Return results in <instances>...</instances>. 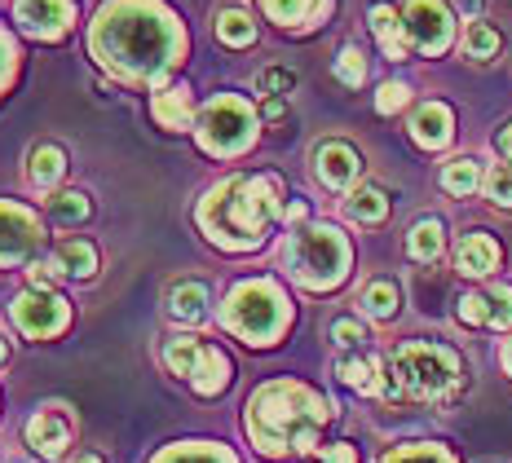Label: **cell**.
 Instances as JSON below:
<instances>
[{
    "label": "cell",
    "instance_id": "obj_1",
    "mask_svg": "<svg viewBox=\"0 0 512 463\" xmlns=\"http://www.w3.org/2000/svg\"><path fill=\"white\" fill-rule=\"evenodd\" d=\"M89 45L102 67L124 80H164L186 49V36L155 0H115L98 14Z\"/></svg>",
    "mask_w": 512,
    "mask_h": 463
},
{
    "label": "cell",
    "instance_id": "obj_2",
    "mask_svg": "<svg viewBox=\"0 0 512 463\" xmlns=\"http://www.w3.org/2000/svg\"><path fill=\"white\" fill-rule=\"evenodd\" d=\"M283 212V186L274 177H226L199 203V225L221 247H256L265 243L270 225Z\"/></svg>",
    "mask_w": 512,
    "mask_h": 463
},
{
    "label": "cell",
    "instance_id": "obj_3",
    "mask_svg": "<svg viewBox=\"0 0 512 463\" xmlns=\"http://www.w3.org/2000/svg\"><path fill=\"white\" fill-rule=\"evenodd\" d=\"M327 402L305 384H265L248 402V433L256 450L283 455V450H314L327 424Z\"/></svg>",
    "mask_w": 512,
    "mask_h": 463
},
{
    "label": "cell",
    "instance_id": "obj_4",
    "mask_svg": "<svg viewBox=\"0 0 512 463\" xmlns=\"http://www.w3.org/2000/svg\"><path fill=\"white\" fill-rule=\"evenodd\" d=\"M464 362L446 344H402L384 366V397H415V402H437L460 389Z\"/></svg>",
    "mask_w": 512,
    "mask_h": 463
},
{
    "label": "cell",
    "instance_id": "obj_5",
    "mask_svg": "<svg viewBox=\"0 0 512 463\" xmlns=\"http://www.w3.org/2000/svg\"><path fill=\"white\" fill-rule=\"evenodd\" d=\"M221 322L248 344H274L287 327V296L270 278H252V283H239L221 309Z\"/></svg>",
    "mask_w": 512,
    "mask_h": 463
},
{
    "label": "cell",
    "instance_id": "obj_6",
    "mask_svg": "<svg viewBox=\"0 0 512 463\" xmlns=\"http://www.w3.org/2000/svg\"><path fill=\"white\" fill-rule=\"evenodd\" d=\"M287 269L296 283L327 292L349 274V243L336 225H305L287 243Z\"/></svg>",
    "mask_w": 512,
    "mask_h": 463
},
{
    "label": "cell",
    "instance_id": "obj_7",
    "mask_svg": "<svg viewBox=\"0 0 512 463\" xmlns=\"http://www.w3.org/2000/svg\"><path fill=\"white\" fill-rule=\"evenodd\" d=\"M195 133L208 155H239L256 137V111L243 98H234V93H221V98H212L199 111Z\"/></svg>",
    "mask_w": 512,
    "mask_h": 463
},
{
    "label": "cell",
    "instance_id": "obj_8",
    "mask_svg": "<svg viewBox=\"0 0 512 463\" xmlns=\"http://www.w3.org/2000/svg\"><path fill=\"white\" fill-rule=\"evenodd\" d=\"M164 366L181 380H190V389L195 393H221L230 384V362L221 349H212L199 336H173L164 340Z\"/></svg>",
    "mask_w": 512,
    "mask_h": 463
},
{
    "label": "cell",
    "instance_id": "obj_9",
    "mask_svg": "<svg viewBox=\"0 0 512 463\" xmlns=\"http://www.w3.org/2000/svg\"><path fill=\"white\" fill-rule=\"evenodd\" d=\"M402 23H407V40L415 53H424V58H437V53H446L455 36V23H451V9L442 5V0H411L407 14H402Z\"/></svg>",
    "mask_w": 512,
    "mask_h": 463
},
{
    "label": "cell",
    "instance_id": "obj_10",
    "mask_svg": "<svg viewBox=\"0 0 512 463\" xmlns=\"http://www.w3.org/2000/svg\"><path fill=\"white\" fill-rule=\"evenodd\" d=\"M67 318H71L67 300H62L58 292H49L45 283L27 287V292L14 300V322L27 331V336H36V340L58 336V331L67 327Z\"/></svg>",
    "mask_w": 512,
    "mask_h": 463
},
{
    "label": "cell",
    "instance_id": "obj_11",
    "mask_svg": "<svg viewBox=\"0 0 512 463\" xmlns=\"http://www.w3.org/2000/svg\"><path fill=\"white\" fill-rule=\"evenodd\" d=\"M40 247V221L18 203H0V265L27 261Z\"/></svg>",
    "mask_w": 512,
    "mask_h": 463
},
{
    "label": "cell",
    "instance_id": "obj_12",
    "mask_svg": "<svg viewBox=\"0 0 512 463\" xmlns=\"http://www.w3.org/2000/svg\"><path fill=\"white\" fill-rule=\"evenodd\" d=\"M71 14H76L71 0H18L14 5V18L23 23V31H31V36H40V40L62 36V31L71 27Z\"/></svg>",
    "mask_w": 512,
    "mask_h": 463
},
{
    "label": "cell",
    "instance_id": "obj_13",
    "mask_svg": "<svg viewBox=\"0 0 512 463\" xmlns=\"http://www.w3.org/2000/svg\"><path fill=\"white\" fill-rule=\"evenodd\" d=\"M314 172H318L323 186L349 190L358 181V172H362V159H358V150L349 142H323L314 150Z\"/></svg>",
    "mask_w": 512,
    "mask_h": 463
},
{
    "label": "cell",
    "instance_id": "obj_14",
    "mask_svg": "<svg viewBox=\"0 0 512 463\" xmlns=\"http://www.w3.org/2000/svg\"><path fill=\"white\" fill-rule=\"evenodd\" d=\"M27 446L40 450L45 459H58L62 450L71 446V419H67V411H58V406L40 411V415L27 424Z\"/></svg>",
    "mask_w": 512,
    "mask_h": 463
},
{
    "label": "cell",
    "instance_id": "obj_15",
    "mask_svg": "<svg viewBox=\"0 0 512 463\" xmlns=\"http://www.w3.org/2000/svg\"><path fill=\"white\" fill-rule=\"evenodd\" d=\"M93 269H98V252H93V243H58V252L49 256V265L40 269L36 265V283H45V278H58V274H71V278H89Z\"/></svg>",
    "mask_w": 512,
    "mask_h": 463
},
{
    "label": "cell",
    "instance_id": "obj_16",
    "mask_svg": "<svg viewBox=\"0 0 512 463\" xmlns=\"http://www.w3.org/2000/svg\"><path fill=\"white\" fill-rule=\"evenodd\" d=\"M336 375L358 393H384V366H380V358H371L367 349H345L340 353Z\"/></svg>",
    "mask_w": 512,
    "mask_h": 463
},
{
    "label": "cell",
    "instance_id": "obj_17",
    "mask_svg": "<svg viewBox=\"0 0 512 463\" xmlns=\"http://www.w3.org/2000/svg\"><path fill=\"white\" fill-rule=\"evenodd\" d=\"M451 133H455L451 106L429 102V106H420V111L411 115V137H415V142H420L424 150H442L446 142H451Z\"/></svg>",
    "mask_w": 512,
    "mask_h": 463
},
{
    "label": "cell",
    "instance_id": "obj_18",
    "mask_svg": "<svg viewBox=\"0 0 512 463\" xmlns=\"http://www.w3.org/2000/svg\"><path fill=\"white\" fill-rule=\"evenodd\" d=\"M455 265H460V274H468V278L495 274V265H499V243L490 239V234H464L460 247H455Z\"/></svg>",
    "mask_w": 512,
    "mask_h": 463
},
{
    "label": "cell",
    "instance_id": "obj_19",
    "mask_svg": "<svg viewBox=\"0 0 512 463\" xmlns=\"http://www.w3.org/2000/svg\"><path fill=\"white\" fill-rule=\"evenodd\" d=\"M371 31H376V40H380V49H384V58H407V49H411V40H407V23H402V14L393 5H371Z\"/></svg>",
    "mask_w": 512,
    "mask_h": 463
},
{
    "label": "cell",
    "instance_id": "obj_20",
    "mask_svg": "<svg viewBox=\"0 0 512 463\" xmlns=\"http://www.w3.org/2000/svg\"><path fill=\"white\" fill-rule=\"evenodd\" d=\"M168 314L177 322H204L208 318V287L195 283V278H181V283L168 287Z\"/></svg>",
    "mask_w": 512,
    "mask_h": 463
},
{
    "label": "cell",
    "instance_id": "obj_21",
    "mask_svg": "<svg viewBox=\"0 0 512 463\" xmlns=\"http://www.w3.org/2000/svg\"><path fill=\"white\" fill-rule=\"evenodd\" d=\"M261 9L279 27H314L332 9V0H261Z\"/></svg>",
    "mask_w": 512,
    "mask_h": 463
},
{
    "label": "cell",
    "instance_id": "obj_22",
    "mask_svg": "<svg viewBox=\"0 0 512 463\" xmlns=\"http://www.w3.org/2000/svg\"><path fill=\"white\" fill-rule=\"evenodd\" d=\"M62 172H67V155H62V146H36L31 150V164H27V177L36 190H53L62 181Z\"/></svg>",
    "mask_w": 512,
    "mask_h": 463
},
{
    "label": "cell",
    "instance_id": "obj_23",
    "mask_svg": "<svg viewBox=\"0 0 512 463\" xmlns=\"http://www.w3.org/2000/svg\"><path fill=\"white\" fill-rule=\"evenodd\" d=\"M151 111H155V120L164 124V128H190V120H195V102H190L186 89H164V93H155Z\"/></svg>",
    "mask_w": 512,
    "mask_h": 463
},
{
    "label": "cell",
    "instance_id": "obj_24",
    "mask_svg": "<svg viewBox=\"0 0 512 463\" xmlns=\"http://www.w3.org/2000/svg\"><path fill=\"white\" fill-rule=\"evenodd\" d=\"M345 212L358 225H380L389 217V199H384V190H376V186H354L345 199Z\"/></svg>",
    "mask_w": 512,
    "mask_h": 463
},
{
    "label": "cell",
    "instance_id": "obj_25",
    "mask_svg": "<svg viewBox=\"0 0 512 463\" xmlns=\"http://www.w3.org/2000/svg\"><path fill=\"white\" fill-rule=\"evenodd\" d=\"M442 247H446V230H442V221H437V217H424V221L411 225L407 252L415 256V261H437V256H442Z\"/></svg>",
    "mask_w": 512,
    "mask_h": 463
},
{
    "label": "cell",
    "instance_id": "obj_26",
    "mask_svg": "<svg viewBox=\"0 0 512 463\" xmlns=\"http://www.w3.org/2000/svg\"><path fill=\"white\" fill-rule=\"evenodd\" d=\"M358 305H362V314H367V318H376V322H389L393 314H398L402 296H398V287H393L389 278H376V283H367V287H362Z\"/></svg>",
    "mask_w": 512,
    "mask_h": 463
},
{
    "label": "cell",
    "instance_id": "obj_27",
    "mask_svg": "<svg viewBox=\"0 0 512 463\" xmlns=\"http://www.w3.org/2000/svg\"><path fill=\"white\" fill-rule=\"evenodd\" d=\"M482 181H486V177H482V168H477V159H451V164L442 168L446 195H473Z\"/></svg>",
    "mask_w": 512,
    "mask_h": 463
},
{
    "label": "cell",
    "instance_id": "obj_28",
    "mask_svg": "<svg viewBox=\"0 0 512 463\" xmlns=\"http://www.w3.org/2000/svg\"><path fill=\"white\" fill-rule=\"evenodd\" d=\"M217 36L226 40V45L243 49V45H252V40H256V23L243 14V9H226V14L217 18Z\"/></svg>",
    "mask_w": 512,
    "mask_h": 463
},
{
    "label": "cell",
    "instance_id": "obj_29",
    "mask_svg": "<svg viewBox=\"0 0 512 463\" xmlns=\"http://www.w3.org/2000/svg\"><path fill=\"white\" fill-rule=\"evenodd\" d=\"M464 53L477 62H490L499 53V31L486 27V23H468L464 27Z\"/></svg>",
    "mask_w": 512,
    "mask_h": 463
},
{
    "label": "cell",
    "instance_id": "obj_30",
    "mask_svg": "<svg viewBox=\"0 0 512 463\" xmlns=\"http://www.w3.org/2000/svg\"><path fill=\"white\" fill-rule=\"evenodd\" d=\"M49 212H53V217H58L62 225L84 221V217H89V199H84L80 190H62V195L49 199Z\"/></svg>",
    "mask_w": 512,
    "mask_h": 463
},
{
    "label": "cell",
    "instance_id": "obj_31",
    "mask_svg": "<svg viewBox=\"0 0 512 463\" xmlns=\"http://www.w3.org/2000/svg\"><path fill=\"white\" fill-rule=\"evenodd\" d=\"M486 199L495 203V208H512V164H495L486 172Z\"/></svg>",
    "mask_w": 512,
    "mask_h": 463
},
{
    "label": "cell",
    "instance_id": "obj_32",
    "mask_svg": "<svg viewBox=\"0 0 512 463\" xmlns=\"http://www.w3.org/2000/svg\"><path fill=\"white\" fill-rule=\"evenodd\" d=\"M155 463H234L226 450H212V446H181V450H168L159 455Z\"/></svg>",
    "mask_w": 512,
    "mask_h": 463
},
{
    "label": "cell",
    "instance_id": "obj_33",
    "mask_svg": "<svg viewBox=\"0 0 512 463\" xmlns=\"http://www.w3.org/2000/svg\"><path fill=\"white\" fill-rule=\"evenodd\" d=\"M460 322L464 327H490V296L486 292H468V296H460Z\"/></svg>",
    "mask_w": 512,
    "mask_h": 463
},
{
    "label": "cell",
    "instance_id": "obj_34",
    "mask_svg": "<svg viewBox=\"0 0 512 463\" xmlns=\"http://www.w3.org/2000/svg\"><path fill=\"white\" fill-rule=\"evenodd\" d=\"M336 75L349 84V89H358V84L367 80V58H362L354 45H345L340 49V58H336Z\"/></svg>",
    "mask_w": 512,
    "mask_h": 463
},
{
    "label": "cell",
    "instance_id": "obj_35",
    "mask_svg": "<svg viewBox=\"0 0 512 463\" xmlns=\"http://www.w3.org/2000/svg\"><path fill=\"white\" fill-rule=\"evenodd\" d=\"M256 89L270 93V98H283V93L296 89V71H287V67H265L261 75H256Z\"/></svg>",
    "mask_w": 512,
    "mask_h": 463
},
{
    "label": "cell",
    "instance_id": "obj_36",
    "mask_svg": "<svg viewBox=\"0 0 512 463\" xmlns=\"http://www.w3.org/2000/svg\"><path fill=\"white\" fill-rule=\"evenodd\" d=\"M384 463H455V459L437 446H402V450H393Z\"/></svg>",
    "mask_w": 512,
    "mask_h": 463
},
{
    "label": "cell",
    "instance_id": "obj_37",
    "mask_svg": "<svg viewBox=\"0 0 512 463\" xmlns=\"http://www.w3.org/2000/svg\"><path fill=\"white\" fill-rule=\"evenodd\" d=\"M332 340L340 344V349H362V344H367V327H362L358 318H336L332 322Z\"/></svg>",
    "mask_w": 512,
    "mask_h": 463
},
{
    "label": "cell",
    "instance_id": "obj_38",
    "mask_svg": "<svg viewBox=\"0 0 512 463\" xmlns=\"http://www.w3.org/2000/svg\"><path fill=\"white\" fill-rule=\"evenodd\" d=\"M411 102V89L407 84H398V80H389V84H380V93H376V106H380V115H393V111H402V106Z\"/></svg>",
    "mask_w": 512,
    "mask_h": 463
},
{
    "label": "cell",
    "instance_id": "obj_39",
    "mask_svg": "<svg viewBox=\"0 0 512 463\" xmlns=\"http://www.w3.org/2000/svg\"><path fill=\"white\" fill-rule=\"evenodd\" d=\"M490 296V327H512V292L508 287H495V292H486Z\"/></svg>",
    "mask_w": 512,
    "mask_h": 463
},
{
    "label": "cell",
    "instance_id": "obj_40",
    "mask_svg": "<svg viewBox=\"0 0 512 463\" xmlns=\"http://www.w3.org/2000/svg\"><path fill=\"white\" fill-rule=\"evenodd\" d=\"M14 58H18V53H14V40H9L5 31H0V84H5V80H9V71H14Z\"/></svg>",
    "mask_w": 512,
    "mask_h": 463
},
{
    "label": "cell",
    "instance_id": "obj_41",
    "mask_svg": "<svg viewBox=\"0 0 512 463\" xmlns=\"http://www.w3.org/2000/svg\"><path fill=\"white\" fill-rule=\"evenodd\" d=\"M323 463H358V450L349 446V441H340V446L323 450Z\"/></svg>",
    "mask_w": 512,
    "mask_h": 463
},
{
    "label": "cell",
    "instance_id": "obj_42",
    "mask_svg": "<svg viewBox=\"0 0 512 463\" xmlns=\"http://www.w3.org/2000/svg\"><path fill=\"white\" fill-rule=\"evenodd\" d=\"M495 150L504 155V164H512V124H504V128L495 133Z\"/></svg>",
    "mask_w": 512,
    "mask_h": 463
},
{
    "label": "cell",
    "instance_id": "obj_43",
    "mask_svg": "<svg viewBox=\"0 0 512 463\" xmlns=\"http://www.w3.org/2000/svg\"><path fill=\"white\" fill-rule=\"evenodd\" d=\"M455 5L464 9V18H477V14H482V5H486V0H455Z\"/></svg>",
    "mask_w": 512,
    "mask_h": 463
},
{
    "label": "cell",
    "instance_id": "obj_44",
    "mask_svg": "<svg viewBox=\"0 0 512 463\" xmlns=\"http://www.w3.org/2000/svg\"><path fill=\"white\" fill-rule=\"evenodd\" d=\"M499 358H504V366H508V375H512V340L504 344V353H499Z\"/></svg>",
    "mask_w": 512,
    "mask_h": 463
},
{
    "label": "cell",
    "instance_id": "obj_45",
    "mask_svg": "<svg viewBox=\"0 0 512 463\" xmlns=\"http://www.w3.org/2000/svg\"><path fill=\"white\" fill-rule=\"evenodd\" d=\"M71 463H102V459H98V455H76Z\"/></svg>",
    "mask_w": 512,
    "mask_h": 463
},
{
    "label": "cell",
    "instance_id": "obj_46",
    "mask_svg": "<svg viewBox=\"0 0 512 463\" xmlns=\"http://www.w3.org/2000/svg\"><path fill=\"white\" fill-rule=\"evenodd\" d=\"M9 358V344H5V336H0V362H5Z\"/></svg>",
    "mask_w": 512,
    "mask_h": 463
}]
</instances>
